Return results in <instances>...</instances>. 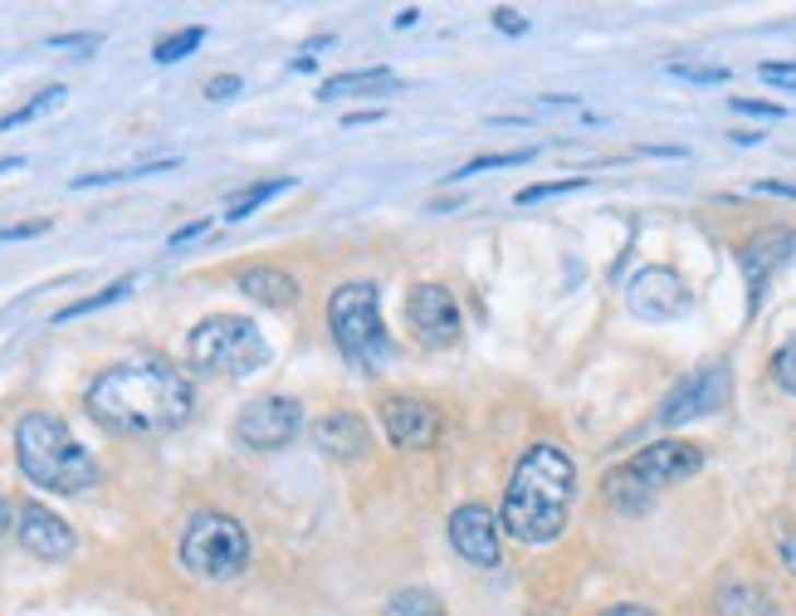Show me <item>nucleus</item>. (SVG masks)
<instances>
[{
	"instance_id": "nucleus-4",
	"label": "nucleus",
	"mask_w": 796,
	"mask_h": 616,
	"mask_svg": "<svg viewBox=\"0 0 796 616\" xmlns=\"http://www.w3.org/2000/svg\"><path fill=\"white\" fill-rule=\"evenodd\" d=\"M328 328L342 362L352 372H362V377H376L391 362V333H386L382 289L376 284H342L328 299Z\"/></svg>"
},
{
	"instance_id": "nucleus-24",
	"label": "nucleus",
	"mask_w": 796,
	"mask_h": 616,
	"mask_svg": "<svg viewBox=\"0 0 796 616\" xmlns=\"http://www.w3.org/2000/svg\"><path fill=\"white\" fill-rule=\"evenodd\" d=\"M382 616H445V607H440L435 592L425 588H411V592H396L391 602H386Z\"/></svg>"
},
{
	"instance_id": "nucleus-6",
	"label": "nucleus",
	"mask_w": 796,
	"mask_h": 616,
	"mask_svg": "<svg viewBox=\"0 0 796 616\" xmlns=\"http://www.w3.org/2000/svg\"><path fill=\"white\" fill-rule=\"evenodd\" d=\"M176 558L196 582H230L249 562V534L239 519L220 514V509H201V514L186 519Z\"/></svg>"
},
{
	"instance_id": "nucleus-11",
	"label": "nucleus",
	"mask_w": 796,
	"mask_h": 616,
	"mask_svg": "<svg viewBox=\"0 0 796 616\" xmlns=\"http://www.w3.org/2000/svg\"><path fill=\"white\" fill-rule=\"evenodd\" d=\"M625 304H631V313L635 318H645V323H675V318H684L689 313L694 294H689V284L675 275V269L651 265L625 284Z\"/></svg>"
},
{
	"instance_id": "nucleus-38",
	"label": "nucleus",
	"mask_w": 796,
	"mask_h": 616,
	"mask_svg": "<svg viewBox=\"0 0 796 616\" xmlns=\"http://www.w3.org/2000/svg\"><path fill=\"white\" fill-rule=\"evenodd\" d=\"M601 616H655L651 607H635V602H625V607H611V612H601Z\"/></svg>"
},
{
	"instance_id": "nucleus-25",
	"label": "nucleus",
	"mask_w": 796,
	"mask_h": 616,
	"mask_svg": "<svg viewBox=\"0 0 796 616\" xmlns=\"http://www.w3.org/2000/svg\"><path fill=\"white\" fill-rule=\"evenodd\" d=\"M586 176H562V182H538V186H523L518 191V206H538V201H552V196H567V191H582Z\"/></svg>"
},
{
	"instance_id": "nucleus-27",
	"label": "nucleus",
	"mask_w": 796,
	"mask_h": 616,
	"mask_svg": "<svg viewBox=\"0 0 796 616\" xmlns=\"http://www.w3.org/2000/svg\"><path fill=\"white\" fill-rule=\"evenodd\" d=\"M772 382H777L787 396H796V338L772 352Z\"/></svg>"
},
{
	"instance_id": "nucleus-12",
	"label": "nucleus",
	"mask_w": 796,
	"mask_h": 616,
	"mask_svg": "<svg viewBox=\"0 0 796 616\" xmlns=\"http://www.w3.org/2000/svg\"><path fill=\"white\" fill-rule=\"evenodd\" d=\"M382 431L396 451H431L440 435V411L415 392L382 396Z\"/></svg>"
},
{
	"instance_id": "nucleus-20",
	"label": "nucleus",
	"mask_w": 796,
	"mask_h": 616,
	"mask_svg": "<svg viewBox=\"0 0 796 616\" xmlns=\"http://www.w3.org/2000/svg\"><path fill=\"white\" fill-rule=\"evenodd\" d=\"M293 186V176H274V182H259V186H245V191L230 196L225 206V221H245V216H255L265 201H274V196H284Z\"/></svg>"
},
{
	"instance_id": "nucleus-10",
	"label": "nucleus",
	"mask_w": 796,
	"mask_h": 616,
	"mask_svg": "<svg viewBox=\"0 0 796 616\" xmlns=\"http://www.w3.org/2000/svg\"><path fill=\"white\" fill-rule=\"evenodd\" d=\"M699 469H704V451H699L694 441H655L625 461V475H631L645 495L679 485V479H694Z\"/></svg>"
},
{
	"instance_id": "nucleus-8",
	"label": "nucleus",
	"mask_w": 796,
	"mask_h": 616,
	"mask_svg": "<svg viewBox=\"0 0 796 616\" xmlns=\"http://www.w3.org/2000/svg\"><path fill=\"white\" fill-rule=\"evenodd\" d=\"M792 255H796V231H787V225H768V231L742 240L738 269H742V284H748V318L762 309L772 279L792 265Z\"/></svg>"
},
{
	"instance_id": "nucleus-30",
	"label": "nucleus",
	"mask_w": 796,
	"mask_h": 616,
	"mask_svg": "<svg viewBox=\"0 0 796 616\" xmlns=\"http://www.w3.org/2000/svg\"><path fill=\"white\" fill-rule=\"evenodd\" d=\"M49 221H25V225H0V245H10V240H35L45 235Z\"/></svg>"
},
{
	"instance_id": "nucleus-19",
	"label": "nucleus",
	"mask_w": 796,
	"mask_h": 616,
	"mask_svg": "<svg viewBox=\"0 0 796 616\" xmlns=\"http://www.w3.org/2000/svg\"><path fill=\"white\" fill-rule=\"evenodd\" d=\"M382 83H391V69H352V74H332V79H323V89H318V98H348V93H376Z\"/></svg>"
},
{
	"instance_id": "nucleus-41",
	"label": "nucleus",
	"mask_w": 796,
	"mask_h": 616,
	"mask_svg": "<svg viewBox=\"0 0 796 616\" xmlns=\"http://www.w3.org/2000/svg\"><path fill=\"white\" fill-rule=\"evenodd\" d=\"M415 20H421V10H401V15H396V25H401V30H411Z\"/></svg>"
},
{
	"instance_id": "nucleus-17",
	"label": "nucleus",
	"mask_w": 796,
	"mask_h": 616,
	"mask_svg": "<svg viewBox=\"0 0 796 616\" xmlns=\"http://www.w3.org/2000/svg\"><path fill=\"white\" fill-rule=\"evenodd\" d=\"M239 294L255 299V304L265 309H289L298 304V284H293V275H284V269H269V265H255V269H239Z\"/></svg>"
},
{
	"instance_id": "nucleus-42",
	"label": "nucleus",
	"mask_w": 796,
	"mask_h": 616,
	"mask_svg": "<svg viewBox=\"0 0 796 616\" xmlns=\"http://www.w3.org/2000/svg\"><path fill=\"white\" fill-rule=\"evenodd\" d=\"M10 166H25V156H0V172H10Z\"/></svg>"
},
{
	"instance_id": "nucleus-2",
	"label": "nucleus",
	"mask_w": 796,
	"mask_h": 616,
	"mask_svg": "<svg viewBox=\"0 0 796 616\" xmlns=\"http://www.w3.org/2000/svg\"><path fill=\"white\" fill-rule=\"evenodd\" d=\"M572 499H577V465L562 445H528L518 455L504 489V509H499V524L508 538L542 548V543L562 538L572 514Z\"/></svg>"
},
{
	"instance_id": "nucleus-9",
	"label": "nucleus",
	"mask_w": 796,
	"mask_h": 616,
	"mask_svg": "<svg viewBox=\"0 0 796 616\" xmlns=\"http://www.w3.org/2000/svg\"><path fill=\"white\" fill-rule=\"evenodd\" d=\"M303 431V406L293 396H259L235 416V441L245 451H284Z\"/></svg>"
},
{
	"instance_id": "nucleus-29",
	"label": "nucleus",
	"mask_w": 796,
	"mask_h": 616,
	"mask_svg": "<svg viewBox=\"0 0 796 616\" xmlns=\"http://www.w3.org/2000/svg\"><path fill=\"white\" fill-rule=\"evenodd\" d=\"M733 108L752 113V118H787V108H782V103H762V98H733Z\"/></svg>"
},
{
	"instance_id": "nucleus-40",
	"label": "nucleus",
	"mask_w": 796,
	"mask_h": 616,
	"mask_svg": "<svg viewBox=\"0 0 796 616\" xmlns=\"http://www.w3.org/2000/svg\"><path fill=\"white\" fill-rule=\"evenodd\" d=\"M10 528H15V514H10V504H0V538H5Z\"/></svg>"
},
{
	"instance_id": "nucleus-37",
	"label": "nucleus",
	"mask_w": 796,
	"mask_h": 616,
	"mask_svg": "<svg viewBox=\"0 0 796 616\" xmlns=\"http://www.w3.org/2000/svg\"><path fill=\"white\" fill-rule=\"evenodd\" d=\"M782 558H787V568L796 578V534H782Z\"/></svg>"
},
{
	"instance_id": "nucleus-32",
	"label": "nucleus",
	"mask_w": 796,
	"mask_h": 616,
	"mask_svg": "<svg viewBox=\"0 0 796 616\" xmlns=\"http://www.w3.org/2000/svg\"><path fill=\"white\" fill-rule=\"evenodd\" d=\"M211 231V216H201V221H191V225H182V231H172V249H182V245H191L196 235H206Z\"/></svg>"
},
{
	"instance_id": "nucleus-21",
	"label": "nucleus",
	"mask_w": 796,
	"mask_h": 616,
	"mask_svg": "<svg viewBox=\"0 0 796 616\" xmlns=\"http://www.w3.org/2000/svg\"><path fill=\"white\" fill-rule=\"evenodd\" d=\"M132 284H138V279H113L108 289H98V294H89V299H79V304H69V309H59L55 313V323H69V318H83V313H93V309H108V304H118L122 294H132Z\"/></svg>"
},
{
	"instance_id": "nucleus-5",
	"label": "nucleus",
	"mask_w": 796,
	"mask_h": 616,
	"mask_svg": "<svg viewBox=\"0 0 796 616\" xmlns=\"http://www.w3.org/2000/svg\"><path fill=\"white\" fill-rule=\"evenodd\" d=\"M186 358L196 372H211V377H249V372L269 368V342L239 313H211L191 328Z\"/></svg>"
},
{
	"instance_id": "nucleus-16",
	"label": "nucleus",
	"mask_w": 796,
	"mask_h": 616,
	"mask_svg": "<svg viewBox=\"0 0 796 616\" xmlns=\"http://www.w3.org/2000/svg\"><path fill=\"white\" fill-rule=\"evenodd\" d=\"M313 445H318L328 461H362L372 451V431L358 411H328L313 426Z\"/></svg>"
},
{
	"instance_id": "nucleus-7",
	"label": "nucleus",
	"mask_w": 796,
	"mask_h": 616,
	"mask_svg": "<svg viewBox=\"0 0 796 616\" xmlns=\"http://www.w3.org/2000/svg\"><path fill=\"white\" fill-rule=\"evenodd\" d=\"M728 396H733V372H728V362H709V368L689 372V377L679 382L675 392L665 396V402H659L655 421L665 426V431H675V426H689V421H699V416L724 411Z\"/></svg>"
},
{
	"instance_id": "nucleus-28",
	"label": "nucleus",
	"mask_w": 796,
	"mask_h": 616,
	"mask_svg": "<svg viewBox=\"0 0 796 616\" xmlns=\"http://www.w3.org/2000/svg\"><path fill=\"white\" fill-rule=\"evenodd\" d=\"M675 79H689V83H724L728 69L724 65H669Z\"/></svg>"
},
{
	"instance_id": "nucleus-3",
	"label": "nucleus",
	"mask_w": 796,
	"mask_h": 616,
	"mask_svg": "<svg viewBox=\"0 0 796 616\" xmlns=\"http://www.w3.org/2000/svg\"><path fill=\"white\" fill-rule=\"evenodd\" d=\"M15 461L25 469L30 485L49 489V495H83L98 485V461L79 445L59 416L30 411L15 426Z\"/></svg>"
},
{
	"instance_id": "nucleus-14",
	"label": "nucleus",
	"mask_w": 796,
	"mask_h": 616,
	"mask_svg": "<svg viewBox=\"0 0 796 616\" xmlns=\"http://www.w3.org/2000/svg\"><path fill=\"white\" fill-rule=\"evenodd\" d=\"M406 313H411V328L421 333L425 348H455L459 342L465 318H459V304H455V294H449L445 284H415Z\"/></svg>"
},
{
	"instance_id": "nucleus-34",
	"label": "nucleus",
	"mask_w": 796,
	"mask_h": 616,
	"mask_svg": "<svg viewBox=\"0 0 796 616\" xmlns=\"http://www.w3.org/2000/svg\"><path fill=\"white\" fill-rule=\"evenodd\" d=\"M230 93H239V79H235V74H220V79L206 83V98H215V103L230 98Z\"/></svg>"
},
{
	"instance_id": "nucleus-22",
	"label": "nucleus",
	"mask_w": 796,
	"mask_h": 616,
	"mask_svg": "<svg viewBox=\"0 0 796 616\" xmlns=\"http://www.w3.org/2000/svg\"><path fill=\"white\" fill-rule=\"evenodd\" d=\"M201 45H206V30H201V25H191V30H176V35L156 39L152 59H156V65H176V59L196 55V49H201Z\"/></svg>"
},
{
	"instance_id": "nucleus-18",
	"label": "nucleus",
	"mask_w": 796,
	"mask_h": 616,
	"mask_svg": "<svg viewBox=\"0 0 796 616\" xmlns=\"http://www.w3.org/2000/svg\"><path fill=\"white\" fill-rule=\"evenodd\" d=\"M714 607H718V616H782L777 602H772L762 588H752V582H724Z\"/></svg>"
},
{
	"instance_id": "nucleus-26",
	"label": "nucleus",
	"mask_w": 796,
	"mask_h": 616,
	"mask_svg": "<svg viewBox=\"0 0 796 616\" xmlns=\"http://www.w3.org/2000/svg\"><path fill=\"white\" fill-rule=\"evenodd\" d=\"M523 162H532V148H518V152H484V156H475V162L455 166V176H475V172H489V166H523Z\"/></svg>"
},
{
	"instance_id": "nucleus-33",
	"label": "nucleus",
	"mask_w": 796,
	"mask_h": 616,
	"mask_svg": "<svg viewBox=\"0 0 796 616\" xmlns=\"http://www.w3.org/2000/svg\"><path fill=\"white\" fill-rule=\"evenodd\" d=\"M55 49H98V35H49Z\"/></svg>"
},
{
	"instance_id": "nucleus-23",
	"label": "nucleus",
	"mask_w": 796,
	"mask_h": 616,
	"mask_svg": "<svg viewBox=\"0 0 796 616\" xmlns=\"http://www.w3.org/2000/svg\"><path fill=\"white\" fill-rule=\"evenodd\" d=\"M59 103H65V89H59V83H55V89H39V93H35V98H30V103H20V108H10L5 118H0V132L20 128V123H35L39 113L59 108Z\"/></svg>"
},
{
	"instance_id": "nucleus-35",
	"label": "nucleus",
	"mask_w": 796,
	"mask_h": 616,
	"mask_svg": "<svg viewBox=\"0 0 796 616\" xmlns=\"http://www.w3.org/2000/svg\"><path fill=\"white\" fill-rule=\"evenodd\" d=\"M762 79H768V83H787V89H796V65H762Z\"/></svg>"
},
{
	"instance_id": "nucleus-31",
	"label": "nucleus",
	"mask_w": 796,
	"mask_h": 616,
	"mask_svg": "<svg viewBox=\"0 0 796 616\" xmlns=\"http://www.w3.org/2000/svg\"><path fill=\"white\" fill-rule=\"evenodd\" d=\"M489 20H494V25L504 30V35H523V30H528V20H523L518 10H513V5H499L494 15H489Z\"/></svg>"
},
{
	"instance_id": "nucleus-36",
	"label": "nucleus",
	"mask_w": 796,
	"mask_h": 616,
	"mask_svg": "<svg viewBox=\"0 0 796 616\" xmlns=\"http://www.w3.org/2000/svg\"><path fill=\"white\" fill-rule=\"evenodd\" d=\"M758 191H768V196H792V201H796V182H758Z\"/></svg>"
},
{
	"instance_id": "nucleus-13",
	"label": "nucleus",
	"mask_w": 796,
	"mask_h": 616,
	"mask_svg": "<svg viewBox=\"0 0 796 616\" xmlns=\"http://www.w3.org/2000/svg\"><path fill=\"white\" fill-rule=\"evenodd\" d=\"M449 543H455L459 558L479 572H494L499 562H504V524H499L484 504L455 509V519H449Z\"/></svg>"
},
{
	"instance_id": "nucleus-15",
	"label": "nucleus",
	"mask_w": 796,
	"mask_h": 616,
	"mask_svg": "<svg viewBox=\"0 0 796 616\" xmlns=\"http://www.w3.org/2000/svg\"><path fill=\"white\" fill-rule=\"evenodd\" d=\"M15 538L25 543V553L30 558H39V562H65V558H73V548H79V538H73V528L65 524V519H59L55 509L35 504V499L20 504Z\"/></svg>"
},
{
	"instance_id": "nucleus-1",
	"label": "nucleus",
	"mask_w": 796,
	"mask_h": 616,
	"mask_svg": "<svg viewBox=\"0 0 796 616\" xmlns=\"http://www.w3.org/2000/svg\"><path fill=\"white\" fill-rule=\"evenodd\" d=\"M83 406H89L93 421L118 435H162V431L186 426V416L196 406V392L172 362L142 358V362H122V368L103 372L89 386Z\"/></svg>"
},
{
	"instance_id": "nucleus-39",
	"label": "nucleus",
	"mask_w": 796,
	"mask_h": 616,
	"mask_svg": "<svg viewBox=\"0 0 796 616\" xmlns=\"http://www.w3.org/2000/svg\"><path fill=\"white\" fill-rule=\"evenodd\" d=\"M376 118H382V108H376V113H372V108H362V113H348V123H352V128H358V123H376Z\"/></svg>"
}]
</instances>
